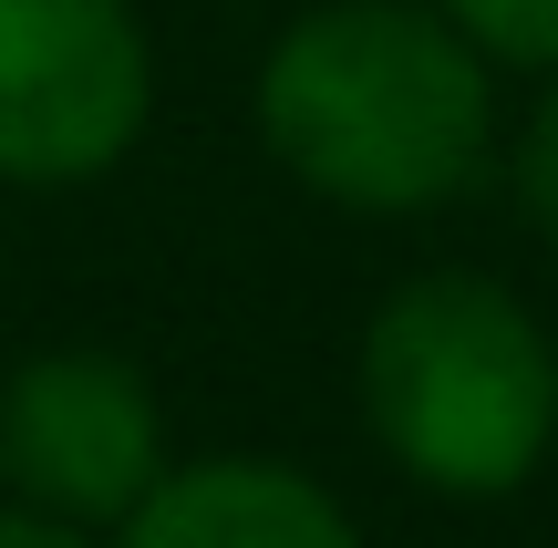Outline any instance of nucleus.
Returning a JSON list of instances; mask_svg holds the SVG:
<instances>
[{"label": "nucleus", "instance_id": "f03ea898", "mask_svg": "<svg viewBox=\"0 0 558 548\" xmlns=\"http://www.w3.org/2000/svg\"><path fill=\"white\" fill-rule=\"evenodd\" d=\"M362 425L435 497H518L558 446V342L518 290L424 269L362 331Z\"/></svg>", "mask_w": 558, "mask_h": 548}, {"label": "nucleus", "instance_id": "0eeeda50", "mask_svg": "<svg viewBox=\"0 0 558 548\" xmlns=\"http://www.w3.org/2000/svg\"><path fill=\"white\" fill-rule=\"evenodd\" d=\"M518 197H527V218H538V239L558 248V83L538 94V114H527V135H518Z\"/></svg>", "mask_w": 558, "mask_h": 548}, {"label": "nucleus", "instance_id": "7ed1b4c3", "mask_svg": "<svg viewBox=\"0 0 558 548\" xmlns=\"http://www.w3.org/2000/svg\"><path fill=\"white\" fill-rule=\"evenodd\" d=\"M156 114V52L124 0H0V186H94Z\"/></svg>", "mask_w": 558, "mask_h": 548}, {"label": "nucleus", "instance_id": "39448f33", "mask_svg": "<svg viewBox=\"0 0 558 548\" xmlns=\"http://www.w3.org/2000/svg\"><path fill=\"white\" fill-rule=\"evenodd\" d=\"M114 548H362V528L279 455H207L166 466L114 517Z\"/></svg>", "mask_w": 558, "mask_h": 548}, {"label": "nucleus", "instance_id": "6e6552de", "mask_svg": "<svg viewBox=\"0 0 558 548\" xmlns=\"http://www.w3.org/2000/svg\"><path fill=\"white\" fill-rule=\"evenodd\" d=\"M0 548H94V528H73V517H41V508H0Z\"/></svg>", "mask_w": 558, "mask_h": 548}, {"label": "nucleus", "instance_id": "20e7f679", "mask_svg": "<svg viewBox=\"0 0 558 548\" xmlns=\"http://www.w3.org/2000/svg\"><path fill=\"white\" fill-rule=\"evenodd\" d=\"M166 476V404L124 352L62 342L11 363L0 383V487L41 517L114 528Z\"/></svg>", "mask_w": 558, "mask_h": 548}, {"label": "nucleus", "instance_id": "f257e3e1", "mask_svg": "<svg viewBox=\"0 0 558 548\" xmlns=\"http://www.w3.org/2000/svg\"><path fill=\"white\" fill-rule=\"evenodd\" d=\"M259 135L311 197L352 218H424L486 176L497 62L435 0H331L269 41Z\"/></svg>", "mask_w": 558, "mask_h": 548}, {"label": "nucleus", "instance_id": "423d86ee", "mask_svg": "<svg viewBox=\"0 0 558 548\" xmlns=\"http://www.w3.org/2000/svg\"><path fill=\"white\" fill-rule=\"evenodd\" d=\"M486 62H518V73H558V0H435Z\"/></svg>", "mask_w": 558, "mask_h": 548}]
</instances>
